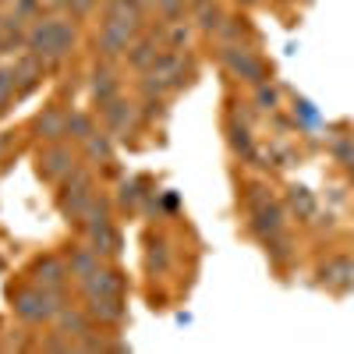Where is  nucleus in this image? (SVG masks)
<instances>
[{"instance_id": "nucleus-16", "label": "nucleus", "mask_w": 354, "mask_h": 354, "mask_svg": "<svg viewBox=\"0 0 354 354\" xmlns=\"http://www.w3.org/2000/svg\"><path fill=\"white\" fill-rule=\"evenodd\" d=\"M128 61H131V68H138V71H149V68L160 61V50H156L153 39H142V43L128 53Z\"/></svg>"}, {"instance_id": "nucleus-33", "label": "nucleus", "mask_w": 354, "mask_h": 354, "mask_svg": "<svg viewBox=\"0 0 354 354\" xmlns=\"http://www.w3.org/2000/svg\"><path fill=\"white\" fill-rule=\"evenodd\" d=\"M351 181H354V170H351Z\"/></svg>"}, {"instance_id": "nucleus-25", "label": "nucleus", "mask_w": 354, "mask_h": 354, "mask_svg": "<svg viewBox=\"0 0 354 354\" xmlns=\"http://www.w3.org/2000/svg\"><path fill=\"white\" fill-rule=\"evenodd\" d=\"M36 8H39V0H18V4H15V15H11V18H15L18 25H25L28 18L36 15Z\"/></svg>"}, {"instance_id": "nucleus-15", "label": "nucleus", "mask_w": 354, "mask_h": 354, "mask_svg": "<svg viewBox=\"0 0 354 354\" xmlns=\"http://www.w3.org/2000/svg\"><path fill=\"white\" fill-rule=\"evenodd\" d=\"M57 322H61V333L64 337H88V319L82 312L61 308V312H57Z\"/></svg>"}, {"instance_id": "nucleus-27", "label": "nucleus", "mask_w": 354, "mask_h": 354, "mask_svg": "<svg viewBox=\"0 0 354 354\" xmlns=\"http://www.w3.org/2000/svg\"><path fill=\"white\" fill-rule=\"evenodd\" d=\"M160 262V270L167 266V241H149V266Z\"/></svg>"}, {"instance_id": "nucleus-17", "label": "nucleus", "mask_w": 354, "mask_h": 354, "mask_svg": "<svg viewBox=\"0 0 354 354\" xmlns=\"http://www.w3.org/2000/svg\"><path fill=\"white\" fill-rule=\"evenodd\" d=\"M85 156H88V160H103V163H106V160L113 156L110 138H106V135H100V131H93V135L85 138Z\"/></svg>"}, {"instance_id": "nucleus-13", "label": "nucleus", "mask_w": 354, "mask_h": 354, "mask_svg": "<svg viewBox=\"0 0 354 354\" xmlns=\"http://www.w3.org/2000/svg\"><path fill=\"white\" fill-rule=\"evenodd\" d=\"M39 135L43 138H50V142H57V138H64L68 135V117L57 110V106H50L46 110V117H39Z\"/></svg>"}, {"instance_id": "nucleus-5", "label": "nucleus", "mask_w": 354, "mask_h": 354, "mask_svg": "<svg viewBox=\"0 0 354 354\" xmlns=\"http://www.w3.org/2000/svg\"><path fill=\"white\" fill-rule=\"evenodd\" d=\"M135 28H138V18H106L103 28H100V50L103 57H117V53H124L131 36H135Z\"/></svg>"}, {"instance_id": "nucleus-22", "label": "nucleus", "mask_w": 354, "mask_h": 354, "mask_svg": "<svg viewBox=\"0 0 354 354\" xmlns=\"http://www.w3.org/2000/svg\"><path fill=\"white\" fill-rule=\"evenodd\" d=\"M230 145H234V153L252 156V135H248V128H241V124H230Z\"/></svg>"}, {"instance_id": "nucleus-1", "label": "nucleus", "mask_w": 354, "mask_h": 354, "mask_svg": "<svg viewBox=\"0 0 354 354\" xmlns=\"http://www.w3.org/2000/svg\"><path fill=\"white\" fill-rule=\"evenodd\" d=\"M25 46L36 57H43L46 64H57L75 50V25L68 18H39L25 32Z\"/></svg>"}, {"instance_id": "nucleus-19", "label": "nucleus", "mask_w": 354, "mask_h": 354, "mask_svg": "<svg viewBox=\"0 0 354 354\" xmlns=\"http://www.w3.org/2000/svg\"><path fill=\"white\" fill-rule=\"evenodd\" d=\"M93 93H96L100 106H103V103H110V100H117V82H113V75H106V71H96Z\"/></svg>"}, {"instance_id": "nucleus-32", "label": "nucleus", "mask_w": 354, "mask_h": 354, "mask_svg": "<svg viewBox=\"0 0 354 354\" xmlns=\"http://www.w3.org/2000/svg\"><path fill=\"white\" fill-rule=\"evenodd\" d=\"M0 32H4V21H0Z\"/></svg>"}, {"instance_id": "nucleus-26", "label": "nucleus", "mask_w": 354, "mask_h": 354, "mask_svg": "<svg viewBox=\"0 0 354 354\" xmlns=\"http://www.w3.org/2000/svg\"><path fill=\"white\" fill-rule=\"evenodd\" d=\"M255 88H259V106H262V110H277V88H270L266 82L255 85Z\"/></svg>"}, {"instance_id": "nucleus-10", "label": "nucleus", "mask_w": 354, "mask_h": 354, "mask_svg": "<svg viewBox=\"0 0 354 354\" xmlns=\"http://www.w3.org/2000/svg\"><path fill=\"white\" fill-rule=\"evenodd\" d=\"M103 117H106V128H110L113 135H124V131H131V124H135V106L110 100V103H103Z\"/></svg>"}, {"instance_id": "nucleus-30", "label": "nucleus", "mask_w": 354, "mask_h": 354, "mask_svg": "<svg viewBox=\"0 0 354 354\" xmlns=\"http://www.w3.org/2000/svg\"><path fill=\"white\" fill-rule=\"evenodd\" d=\"M205 4H213V0H188V8H192V11H198V8H205Z\"/></svg>"}, {"instance_id": "nucleus-20", "label": "nucleus", "mask_w": 354, "mask_h": 354, "mask_svg": "<svg viewBox=\"0 0 354 354\" xmlns=\"http://www.w3.org/2000/svg\"><path fill=\"white\" fill-rule=\"evenodd\" d=\"M153 4H156V11L163 15V21L174 25V21H181V18H185L188 0H153Z\"/></svg>"}, {"instance_id": "nucleus-29", "label": "nucleus", "mask_w": 354, "mask_h": 354, "mask_svg": "<svg viewBox=\"0 0 354 354\" xmlns=\"http://www.w3.org/2000/svg\"><path fill=\"white\" fill-rule=\"evenodd\" d=\"M68 8H71L75 15H85L88 8H93V0H68Z\"/></svg>"}, {"instance_id": "nucleus-9", "label": "nucleus", "mask_w": 354, "mask_h": 354, "mask_svg": "<svg viewBox=\"0 0 354 354\" xmlns=\"http://www.w3.org/2000/svg\"><path fill=\"white\" fill-rule=\"evenodd\" d=\"M82 283V290H85V298L88 294H124V280H121V273H113V270H100L96 273H88L85 280H78Z\"/></svg>"}, {"instance_id": "nucleus-14", "label": "nucleus", "mask_w": 354, "mask_h": 354, "mask_svg": "<svg viewBox=\"0 0 354 354\" xmlns=\"http://www.w3.org/2000/svg\"><path fill=\"white\" fill-rule=\"evenodd\" d=\"M71 277H78V280H85L88 273H96L100 270V252L96 248H78L75 255H71Z\"/></svg>"}, {"instance_id": "nucleus-2", "label": "nucleus", "mask_w": 354, "mask_h": 354, "mask_svg": "<svg viewBox=\"0 0 354 354\" xmlns=\"http://www.w3.org/2000/svg\"><path fill=\"white\" fill-rule=\"evenodd\" d=\"M283 205L273 195H266V188H252V234H259L262 241L277 238V234H283Z\"/></svg>"}, {"instance_id": "nucleus-4", "label": "nucleus", "mask_w": 354, "mask_h": 354, "mask_svg": "<svg viewBox=\"0 0 354 354\" xmlns=\"http://www.w3.org/2000/svg\"><path fill=\"white\" fill-rule=\"evenodd\" d=\"M15 312L25 322H46V319H57V312H61V298H57V290H50V287L18 290L15 294Z\"/></svg>"}, {"instance_id": "nucleus-6", "label": "nucleus", "mask_w": 354, "mask_h": 354, "mask_svg": "<svg viewBox=\"0 0 354 354\" xmlns=\"http://www.w3.org/2000/svg\"><path fill=\"white\" fill-rule=\"evenodd\" d=\"M75 170V156L71 149H64V145H50V149L39 156V174L50 177V181H61V177H68Z\"/></svg>"}, {"instance_id": "nucleus-11", "label": "nucleus", "mask_w": 354, "mask_h": 354, "mask_svg": "<svg viewBox=\"0 0 354 354\" xmlns=\"http://www.w3.org/2000/svg\"><path fill=\"white\" fill-rule=\"evenodd\" d=\"M68 277H71V270H68V266H64L61 259H43V262L36 266V280H39V287L61 290Z\"/></svg>"}, {"instance_id": "nucleus-31", "label": "nucleus", "mask_w": 354, "mask_h": 354, "mask_svg": "<svg viewBox=\"0 0 354 354\" xmlns=\"http://www.w3.org/2000/svg\"><path fill=\"white\" fill-rule=\"evenodd\" d=\"M234 4H241V8H255L259 0H234Z\"/></svg>"}, {"instance_id": "nucleus-28", "label": "nucleus", "mask_w": 354, "mask_h": 354, "mask_svg": "<svg viewBox=\"0 0 354 354\" xmlns=\"http://www.w3.org/2000/svg\"><path fill=\"white\" fill-rule=\"evenodd\" d=\"M138 195H142V192H138V181H131V185L124 181V185H121V205H135Z\"/></svg>"}, {"instance_id": "nucleus-24", "label": "nucleus", "mask_w": 354, "mask_h": 354, "mask_svg": "<svg viewBox=\"0 0 354 354\" xmlns=\"http://www.w3.org/2000/svg\"><path fill=\"white\" fill-rule=\"evenodd\" d=\"M290 202H294V209L301 205V216H312L315 213V198L305 188H290Z\"/></svg>"}, {"instance_id": "nucleus-3", "label": "nucleus", "mask_w": 354, "mask_h": 354, "mask_svg": "<svg viewBox=\"0 0 354 354\" xmlns=\"http://www.w3.org/2000/svg\"><path fill=\"white\" fill-rule=\"evenodd\" d=\"M220 61H223V68H227L234 78H241V82H248V85H262V82H266V61H262L255 50L241 46V43L223 46V50H220Z\"/></svg>"}, {"instance_id": "nucleus-21", "label": "nucleus", "mask_w": 354, "mask_h": 354, "mask_svg": "<svg viewBox=\"0 0 354 354\" xmlns=\"http://www.w3.org/2000/svg\"><path fill=\"white\" fill-rule=\"evenodd\" d=\"M15 88H18L15 68H0V110H4V106L15 100Z\"/></svg>"}, {"instance_id": "nucleus-18", "label": "nucleus", "mask_w": 354, "mask_h": 354, "mask_svg": "<svg viewBox=\"0 0 354 354\" xmlns=\"http://www.w3.org/2000/svg\"><path fill=\"white\" fill-rule=\"evenodd\" d=\"M198 15V28H202V32H220V28H223V11L216 8V4H205V8H198L195 11Z\"/></svg>"}, {"instance_id": "nucleus-8", "label": "nucleus", "mask_w": 354, "mask_h": 354, "mask_svg": "<svg viewBox=\"0 0 354 354\" xmlns=\"http://www.w3.org/2000/svg\"><path fill=\"white\" fill-rule=\"evenodd\" d=\"M88 315L100 322H121L124 319L121 294H88Z\"/></svg>"}, {"instance_id": "nucleus-7", "label": "nucleus", "mask_w": 354, "mask_h": 354, "mask_svg": "<svg viewBox=\"0 0 354 354\" xmlns=\"http://www.w3.org/2000/svg\"><path fill=\"white\" fill-rule=\"evenodd\" d=\"M319 277H322V283L333 287V290H347V287L354 283V259H347V255L330 259V262L319 270Z\"/></svg>"}, {"instance_id": "nucleus-12", "label": "nucleus", "mask_w": 354, "mask_h": 354, "mask_svg": "<svg viewBox=\"0 0 354 354\" xmlns=\"http://www.w3.org/2000/svg\"><path fill=\"white\" fill-rule=\"evenodd\" d=\"M43 68H46V61H43V57H36L32 50H28V53L21 57V61L15 64V78H18V85H21V88H28L36 78H43Z\"/></svg>"}, {"instance_id": "nucleus-23", "label": "nucleus", "mask_w": 354, "mask_h": 354, "mask_svg": "<svg viewBox=\"0 0 354 354\" xmlns=\"http://www.w3.org/2000/svg\"><path fill=\"white\" fill-rule=\"evenodd\" d=\"M68 135H71V138H78V142H85L88 135H93V121H88L85 113H75V117H68Z\"/></svg>"}]
</instances>
